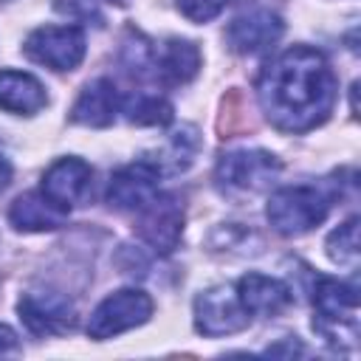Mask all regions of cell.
Segmentation results:
<instances>
[{
    "label": "cell",
    "mask_w": 361,
    "mask_h": 361,
    "mask_svg": "<svg viewBox=\"0 0 361 361\" xmlns=\"http://www.w3.org/2000/svg\"><path fill=\"white\" fill-rule=\"evenodd\" d=\"M6 355H23V344L8 324H0V358Z\"/></svg>",
    "instance_id": "22"
},
{
    "label": "cell",
    "mask_w": 361,
    "mask_h": 361,
    "mask_svg": "<svg viewBox=\"0 0 361 361\" xmlns=\"http://www.w3.org/2000/svg\"><path fill=\"white\" fill-rule=\"evenodd\" d=\"M282 172V161L268 149H231L220 155L214 166V180L223 192L254 195L268 189Z\"/></svg>",
    "instance_id": "4"
},
{
    "label": "cell",
    "mask_w": 361,
    "mask_h": 361,
    "mask_svg": "<svg viewBox=\"0 0 361 361\" xmlns=\"http://www.w3.org/2000/svg\"><path fill=\"white\" fill-rule=\"evenodd\" d=\"M313 330L330 347L355 353L361 336L358 288L336 276H319L313 288Z\"/></svg>",
    "instance_id": "2"
},
{
    "label": "cell",
    "mask_w": 361,
    "mask_h": 361,
    "mask_svg": "<svg viewBox=\"0 0 361 361\" xmlns=\"http://www.w3.org/2000/svg\"><path fill=\"white\" fill-rule=\"evenodd\" d=\"M107 3H116V6H124L127 0H107Z\"/></svg>",
    "instance_id": "24"
},
{
    "label": "cell",
    "mask_w": 361,
    "mask_h": 361,
    "mask_svg": "<svg viewBox=\"0 0 361 361\" xmlns=\"http://www.w3.org/2000/svg\"><path fill=\"white\" fill-rule=\"evenodd\" d=\"M11 175H14V169H11V164H8V158L0 152V192L11 183Z\"/></svg>",
    "instance_id": "23"
},
{
    "label": "cell",
    "mask_w": 361,
    "mask_h": 361,
    "mask_svg": "<svg viewBox=\"0 0 361 361\" xmlns=\"http://www.w3.org/2000/svg\"><path fill=\"white\" fill-rule=\"evenodd\" d=\"M65 220L68 212L59 209L54 200H48L42 189L25 192L8 206V223L17 231H56L65 226Z\"/></svg>",
    "instance_id": "17"
},
{
    "label": "cell",
    "mask_w": 361,
    "mask_h": 361,
    "mask_svg": "<svg viewBox=\"0 0 361 361\" xmlns=\"http://www.w3.org/2000/svg\"><path fill=\"white\" fill-rule=\"evenodd\" d=\"M200 51L189 39H166L161 48H152V79H158L166 87L186 85L200 71Z\"/></svg>",
    "instance_id": "14"
},
{
    "label": "cell",
    "mask_w": 361,
    "mask_h": 361,
    "mask_svg": "<svg viewBox=\"0 0 361 361\" xmlns=\"http://www.w3.org/2000/svg\"><path fill=\"white\" fill-rule=\"evenodd\" d=\"M324 251L336 265L355 271L358 268V217H347L338 228H333L327 234Z\"/></svg>",
    "instance_id": "20"
},
{
    "label": "cell",
    "mask_w": 361,
    "mask_h": 361,
    "mask_svg": "<svg viewBox=\"0 0 361 361\" xmlns=\"http://www.w3.org/2000/svg\"><path fill=\"white\" fill-rule=\"evenodd\" d=\"M197 147H200L197 130L189 127V124H183L180 130H175L166 138V147L161 152H155V158H149V161L161 169V175H175V172L189 169V164L197 155Z\"/></svg>",
    "instance_id": "18"
},
{
    "label": "cell",
    "mask_w": 361,
    "mask_h": 361,
    "mask_svg": "<svg viewBox=\"0 0 361 361\" xmlns=\"http://www.w3.org/2000/svg\"><path fill=\"white\" fill-rule=\"evenodd\" d=\"M149 316H152L149 293L138 288H121L96 305V310L87 319V336L93 341H107L113 336H121L127 330L147 324Z\"/></svg>",
    "instance_id": "5"
},
{
    "label": "cell",
    "mask_w": 361,
    "mask_h": 361,
    "mask_svg": "<svg viewBox=\"0 0 361 361\" xmlns=\"http://www.w3.org/2000/svg\"><path fill=\"white\" fill-rule=\"evenodd\" d=\"M135 214V231L152 251L169 254L178 248L183 234V203L175 195L158 189Z\"/></svg>",
    "instance_id": "8"
},
{
    "label": "cell",
    "mask_w": 361,
    "mask_h": 361,
    "mask_svg": "<svg viewBox=\"0 0 361 361\" xmlns=\"http://www.w3.org/2000/svg\"><path fill=\"white\" fill-rule=\"evenodd\" d=\"M20 322L28 333L45 338V336H62L76 324V307L73 302L59 290H28L17 302Z\"/></svg>",
    "instance_id": "9"
},
{
    "label": "cell",
    "mask_w": 361,
    "mask_h": 361,
    "mask_svg": "<svg viewBox=\"0 0 361 361\" xmlns=\"http://www.w3.org/2000/svg\"><path fill=\"white\" fill-rule=\"evenodd\" d=\"M42 195L54 200L59 209L71 212L76 206H85L90 192H93V169L87 161L76 155L56 158L45 172H42Z\"/></svg>",
    "instance_id": "10"
},
{
    "label": "cell",
    "mask_w": 361,
    "mask_h": 361,
    "mask_svg": "<svg viewBox=\"0 0 361 361\" xmlns=\"http://www.w3.org/2000/svg\"><path fill=\"white\" fill-rule=\"evenodd\" d=\"M161 178H164L161 169L149 158H138V161L116 169L110 183H107V203H110V209L138 212L158 192Z\"/></svg>",
    "instance_id": "12"
},
{
    "label": "cell",
    "mask_w": 361,
    "mask_h": 361,
    "mask_svg": "<svg viewBox=\"0 0 361 361\" xmlns=\"http://www.w3.org/2000/svg\"><path fill=\"white\" fill-rule=\"evenodd\" d=\"M226 0H178V11L189 23H209L223 11Z\"/></svg>",
    "instance_id": "21"
},
{
    "label": "cell",
    "mask_w": 361,
    "mask_h": 361,
    "mask_svg": "<svg viewBox=\"0 0 361 361\" xmlns=\"http://www.w3.org/2000/svg\"><path fill=\"white\" fill-rule=\"evenodd\" d=\"M121 113L138 127H166L172 121V104L158 93H135L121 99Z\"/></svg>",
    "instance_id": "19"
},
{
    "label": "cell",
    "mask_w": 361,
    "mask_h": 361,
    "mask_svg": "<svg viewBox=\"0 0 361 361\" xmlns=\"http://www.w3.org/2000/svg\"><path fill=\"white\" fill-rule=\"evenodd\" d=\"M338 99V79L327 56L310 45L276 54L257 79V102L271 127L299 135L324 124Z\"/></svg>",
    "instance_id": "1"
},
{
    "label": "cell",
    "mask_w": 361,
    "mask_h": 361,
    "mask_svg": "<svg viewBox=\"0 0 361 361\" xmlns=\"http://www.w3.org/2000/svg\"><path fill=\"white\" fill-rule=\"evenodd\" d=\"M234 288H237V296H240L243 307L251 316H279L293 305L290 288L276 276L245 274V276L237 279Z\"/></svg>",
    "instance_id": "15"
},
{
    "label": "cell",
    "mask_w": 361,
    "mask_h": 361,
    "mask_svg": "<svg viewBox=\"0 0 361 361\" xmlns=\"http://www.w3.org/2000/svg\"><path fill=\"white\" fill-rule=\"evenodd\" d=\"M85 51H87V42L79 25H39L23 42V54L31 62L45 65L51 71L79 68V62L85 59Z\"/></svg>",
    "instance_id": "6"
},
{
    "label": "cell",
    "mask_w": 361,
    "mask_h": 361,
    "mask_svg": "<svg viewBox=\"0 0 361 361\" xmlns=\"http://www.w3.org/2000/svg\"><path fill=\"white\" fill-rule=\"evenodd\" d=\"M251 324V313L243 307L234 285H212L195 296V327L209 338L240 333Z\"/></svg>",
    "instance_id": "7"
},
{
    "label": "cell",
    "mask_w": 361,
    "mask_h": 361,
    "mask_svg": "<svg viewBox=\"0 0 361 361\" xmlns=\"http://www.w3.org/2000/svg\"><path fill=\"white\" fill-rule=\"evenodd\" d=\"M285 34V23L271 8H254L240 17H234L226 28V42L234 54L254 56L271 51Z\"/></svg>",
    "instance_id": "11"
},
{
    "label": "cell",
    "mask_w": 361,
    "mask_h": 361,
    "mask_svg": "<svg viewBox=\"0 0 361 361\" xmlns=\"http://www.w3.org/2000/svg\"><path fill=\"white\" fill-rule=\"evenodd\" d=\"M327 212H330V195L310 183L282 186L271 192L265 206V217L271 228L282 237H302L313 231L316 226L324 223Z\"/></svg>",
    "instance_id": "3"
},
{
    "label": "cell",
    "mask_w": 361,
    "mask_h": 361,
    "mask_svg": "<svg viewBox=\"0 0 361 361\" xmlns=\"http://www.w3.org/2000/svg\"><path fill=\"white\" fill-rule=\"evenodd\" d=\"M121 113V93L113 79L99 76L82 87L71 107V121L82 127H110Z\"/></svg>",
    "instance_id": "13"
},
{
    "label": "cell",
    "mask_w": 361,
    "mask_h": 361,
    "mask_svg": "<svg viewBox=\"0 0 361 361\" xmlns=\"http://www.w3.org/2000/svg\"><path fill=\"white\" fill-rule=\"evenodd\" d=\"M48 104L45 85L25 71H0V110L14 116H37Z\"/></svg>",
    "instance_id": "16"
}]
</instances>
